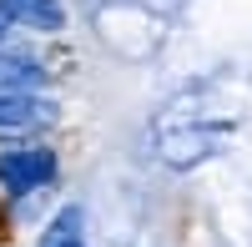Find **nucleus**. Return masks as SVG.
<instances>
[{
  "mask_svg": "<svg viewBox=\"0 0 252 247\" xmlns=\"http://www.w3.org/2000/svg\"><path fill=\"white\" fill-rule=\"evenodd\" d=\"M51 177H56V152L51 147H20V152L0 156V192H10V197H26L35 187H46Z\"/></svg>",
  "mask_w": 252,
  "mask_h": 247,
  "instance_id": "obj_1",
  "label": "nucleus"
},
{
  "mask_svg": "<svg viewBox=\"0 0 252 247\" xmlns=\"http://www.w3.org/2000/svg\"><path fill=\"white\" fill-rule=\"evenodd\" d=\"M0 10L10 20H26L35 31H61L66 26V10H61V0H0Z\"/></svg>",
  "mask_w": 252,
  "mask_h": 247,
  "instance_id": "obj_2",
  "label": "nucleus"
},
{
  "mask_svg": "<svg viewBox=\"0 0 252 247\" xmlns=\"http://www.w3.org/2000/svg\"><path fill=\"white\" fill-rule=\"evenodd\" d=\"M40 81H46V71L31 56H0V91H35Z\"/></svg>",
  "mask_w": 252,
  "mask_h": 247,
  "instance_id": "obj_3",
  "label": "nucleus"
},
{
  "mask_svg": "<svg viewBox=\"0 0 252 247\" xmlns=\"http://www.w3.org/2000/svg\"><path fill=\"white\" fill-rule=\"evenodd\" d=\"M46 111L35 96H26V91H0V126H31V121Z\"/></svg>",
  "mask_w": 252,
  "mask_h": 247,
  "instance_id": "obj_4",
  "label": "nucleus"
},
{
  "mask_svg": "<svg viewBox=\"0 0 252 247\" xmlns=\"http://www.w3.org/2000/svg\"><path fill=\"white\" fill-rule=\"evenodd\" d=\"M40 247H81V207H61V217L46 227Z\"/></svg>",
  "mask_w": 252,
  "mask_h": 247,
  "instance_id": "obj_5",
  "label": "nucleus"
},
{
  "mask_svg": "<svg viewBox=\"0 0 252 247\" xmlns=\"http://www.w3.org/2000/svg\"><path fill=\"white\" fill-rule=\"evenodd\" d=\"M10 26H15V20H10L5 10H0V46H5V35H10Z\"/></svg>",
  "mask_w": 252,
  "mask_h": 247,
  "instance_id": "obj_6",
  "label": "nucleus"
}]
</instances>
